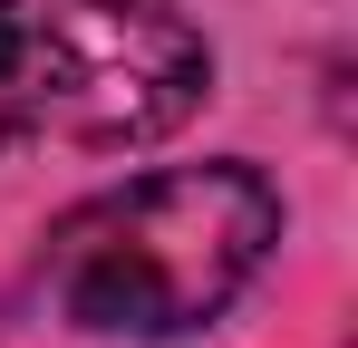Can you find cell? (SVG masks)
Returning <instances> with one entry per match:
<instances>
[{
  "label": "cell",
  "instance_id": "1",
  "mask_svg": "<svg viewBox=\"0 0 358 348\" xmlns=\"http://www.w3.org/2000/svg\"><path fill=\"white\" fill-rule=\"evenodd\" d=\"M281 242V194L252 165H165L49 223L39 300L87 339H184L223 319Z\"/></svg>",
  "mask_w": 358,
  "mask_h": 348
},
{
  "label": "cell",
  "instance_id": "2",
  "mask_svg": "<svg viewBox=\"0 0 358 348\" xmlns=\"http://www.w3.org/2000/svg\"><path fill=\"white\" fill-rule=\"evenodd\" d=\"M213 97V49L165 0H0V155H136Z\"/></svg>",
  "mask_w": 358,
  "mask_h": 348
}]
</instances>
